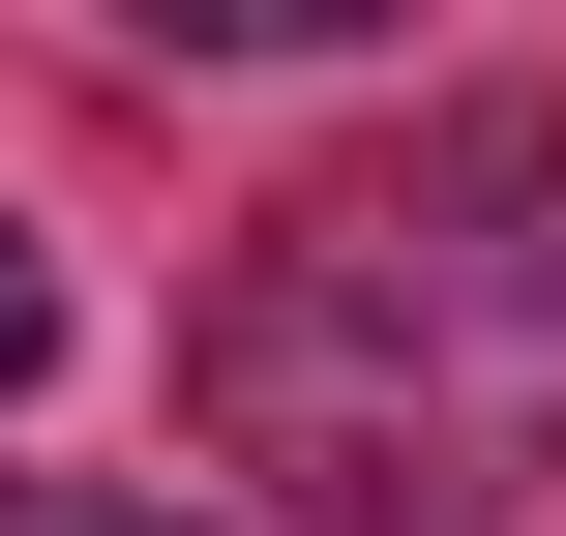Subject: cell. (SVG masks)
Instances as JSON below:
<instances>
[{"mask_svg": "<svg viewBox=\"0 0 566 536\" xmlns=\"http://www.w3.org/2000/svg\"><path fill=\"white\" fill-rule=\"evenodd\" d=\"M179 418L328 536H478L566 477V90H448L418 149L298 179L209 328H179Z\"/></svg>", "mask_w": 566, "mask_h": 536, "instance_id": "6da1fadb", "label": "cell"}, {"mask_svg": "<svg viewBox=\"0 0 566 536\" xmlns=\"http://www.w3.org/2000/svg\"><path fill=\"white\" fill-rule=\"evenodd\" d=\"M0 536H209L179 477H0Z\"/></svg>", "mask_w": 566, "mask_h": 536, "instance_id": "7a4b0ae2", "label": "cell"}, {"mask_svg": "<svg viewBox=\"0 0 566 536\" xmlns=\"http://www.w3.org/2000/svg\"><path fill=\"white\" fill-rule=\"evenodd\" d=\"M30 358H60V269H30V209H0V388H30Z\"/></svg>", "mask_w": 566, "mask_h": 536, "instance_id": "3957f363", "label": "cell"}]
</instances>
